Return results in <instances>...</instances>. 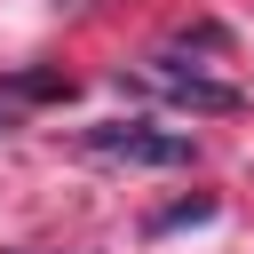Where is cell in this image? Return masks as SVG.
<instances>
[{"label": "cell", "mask_w": 254, "mask_h": 254, "mask_svg": "<svg viewBox=\"0 0 254 254\" xmlns=\"http://www.w3.org/2000/svg\"><path fill=\"white\" fill-rule=\"evenodd\" d=\"M87 151H103V159H127V167H183V159H190V135H167V127H127V119H111V127H87Z\"/></svg>", "instance_id": "6da1fadb"}, {"label": "cell", "mask_w": 254, "mask_h": 254, "mask_svg": "<svg viewBox=\"0 0 254 254\" xmlns=\"http://www.w3.org/2000/svg\"><path fill=\"white\" fill-rule=\"evenodd\" d=\"M64 95H71L64 71H8V79H0V111H8V103H64Z\"/></svg>", "instance_id": "7a4b0ae2"}, {"label": "cell", "mask_w": 254, "mask_h": 254, "mask_svg": "<svg viewBox=\"0 0 254 254\" xmlns=\"http://www.w3.org/2000/svg\"><path fill=\"white\" fill-rule=\"evenodd\" d=\"M167 87H175L190 111H238V87H222V79H190V71H167Z\"/></svg>", "instance_id": "3957f363"}, {"label": "cell", "mask_w": 254, "mask_h": 254, "mask_svg": "<svg viewBox=\"0 0 254 254\" xmlns=\"http://www.w3.org/2000/svg\"><path fill=\"white\" fill-rule=\"evenodd\" d=\"M214 214V198H190V206H167L159 222H151V238H167V230H183V222H206Z\"/></svg>", "instance_id": "277c9868"}]
</instances>
